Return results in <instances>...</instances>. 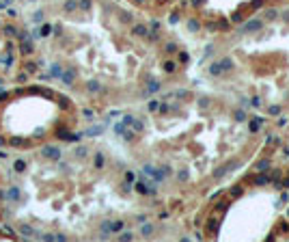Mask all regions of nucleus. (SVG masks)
Returning a JSON list of instances; mask_svg holds the SVG:
<instances>
[{
	"label": "nucleus",
	"instance_id": "nucleus-1",
	"mask_svg": "<svg viewBox=\"0 0 289 242\" xmlns=\"http://www.w3.org/2000/svg\"><path fill=\"white\" fill-rule=\"evenodd\" d=\"M257 28H261V22H248L244 26V30H257Z\"/></svg>",
	"mask_w": 289,
	"mask_h": 242
},
{
	"label": "nucleus",
	"instance_id": "nucleus-2",
	"mask_svg": "<svg viewBox=\"0 0 289 242\" xmlns=\"http://www.w3.org/2000/svg\"><path fill=\"white\" fill-rule=\"evenodd\" d=\"M209 71H211V74H220V65H211Z\"/></svg>",
	"mask_w": 289,
	"mask_h": 242
}]
</instances>
